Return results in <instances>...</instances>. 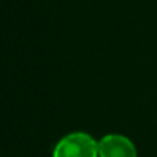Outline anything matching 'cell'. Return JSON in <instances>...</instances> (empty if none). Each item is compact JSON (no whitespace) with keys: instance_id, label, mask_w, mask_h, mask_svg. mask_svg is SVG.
Here are the masks:
<instances>
[{"instance_id":"6da1fadb","label":"cell","mask_w":157,"mask_h":157,"mask_svg":"<svg viewBox=\"0 0 157 157\" xmlns=\"http://www.w3.org/2000/svg\"><path fill=\"white\" fill-rule=\"evenodd\" d=\"M52 157H99L98 142L86 132H72L54 147Z\"/></svg>"},{"instance_id":"7a4b0ae2","label":"cell","mask_w":157,"mask_h":157,"mask_svg":"<svg viewBox=\"0 0 157 157\" xmlns=\"http://www.w3.org/2000/svg\"><path fill=\"white\" fill-rule=\"evenodd\" d=\"M99 157H136V147L130 138L120 134H109L98 141Z\"/></svg>"}]
</instances>
